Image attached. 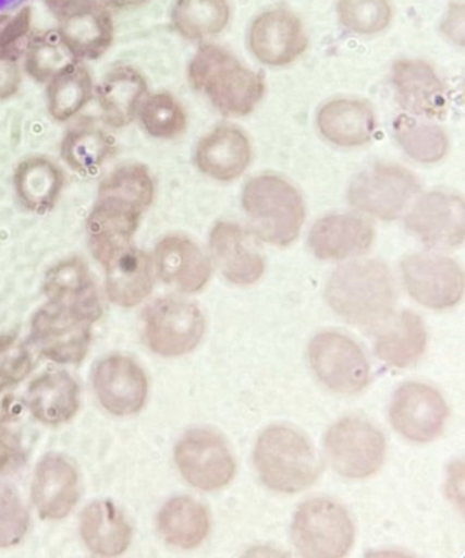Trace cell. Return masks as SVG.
I'll list each match as a JSON object with an SVG mask.
<instances>
[{"instance_id": "obj_1", "label": "cell", "mask_w": 465, "mask_h": 558, "mask_svg": "<svg viewBox=\"0 0 465 558\" xmlns=\"http://www.w3.org/2000/svg\"><path fill=\"white\" fill-rule=\"evenodd\" d=\"M333 312L358 327L388 322L394 307V287L388 268L376 259L354 262L334 270L326 290Z\"/></svg>"}, {"instance_id": "obj_2", "label": "cell", "mask_w": 465, "mask_h": 558, "mask_svg": "<svg viewBox=\"0 0 465 558\" xmlns=\"http://www.w3.org/2000/svg\"><path fill=\"white\" fill-rule=\"evenodd\" d=\"M192 85L207 95L224 116L245 117L261 101L265 80L252 72L224 48L205 46L188 70Z\"/></svg>"}, {"instance_id": "obj_3", "label": "cell", "mask_w": 465, "mask_h": 558, "mask_svg": "<svg viewBox=\"0 0 465 558\" xmlns=\"http://www.w3.org/2000/svg\"><path fill=\"white\" fill-rule=\"evenodd\" d=\"M254 463L264 484L285 495L315 485L322 470L315 447L290 426L268 427L259 436Z\"/></svg>"}, {"instance_id": "obj_4", "label": "cell", "mask_w": 465, "mask_h": 558, "mask_svg": "<svg viewBox=\"0 0 465 558\" xmlns=\"http://www.w3.org/2000/svg\"><path fill=\"white\" fill-rule=\"evenodd\" d=\"M243 208L254 234L274 246H289L299 235L305 221V204L299 192L285 179L259 175L246 183Z\"/></svg>"}, {"instance_id": "obj_5", "label": "cell", "mask_w": 465, "mask_h": 558, "mask_svg": "<svg viewBox=\"0 0 465 558\" xmlns=\"http://www.w3.org/2000/svg\"><path fill=\"white\" fill-rule=\"evenodd\" d=\"M292 538L305 557L339 558L354 545L353 520L339 502L313 498L297 509L292 523Z\"/></svg>"}, {"instance_id": "obj_6", "label": "cell", "mask_w": 465, "mask_h": 558, "mask_svg": "<svg viewBox=\"0 0 465 558\" xmlns=\"http://www.w3.org/2000/svg\"><path fill=\"white\" fill-rule=\"evenodd\" d=\"M326 451L340 475L365 480L375 475L386 460V437L369 421L350 416L328 430Z\"/></svg>"}, {"instance_id": "obj_7", "label": "cell", "mask_w": 465, "mask_h": 558, "mask_svg": "<svg viewBox=\"0 0 465 558\" xmlns=\"http://www.w3.org/2000/svg\"><path fill=\"white\" fill-rule=\"evenodd\" d=\"M308 360L318 380L333 392L356 395L369 386V362L364 350L348 336L317 335L308 347Z\"/></svg>"}, {"instance_id": "obj_8", "label": "cell", "mask_w": 465, "mask_h": 558, "mask_svg": "<svg viewBox=\"0 0 465 558\" xmlns=\"http://www.w3.org/2000/svg\"><path fill=\"white\" fill-rule=\"evenodd\" d=\"M204 332V314L192 302L163 298L146 308L145 339L156 354H188L199 344Z\"/></svg>"}, {"instance_id": "obj_9", "label": "cell", "mask_w": 465, "mask_h": 558, "mask_svg": "<svg viewBox=\"0 0 465 558\" xmlns=\"http://www.w3.org/2000/svg\"><path fill=\"white\" fill-rule=\"evenodd\" d=\"M175 460L183 478L199 490L223 489L236 473L223 437L208 429L188 432L176 446Z\"/></svg>"}, {"instance_id": "obj_10", "label": "cell", "mask_w": 465, "mask_h": 558, "mask_svg": "<svg viewBox=\"0 0 465 558\" xmlns=\"http://www.w3.org/2000/svg\"><path fill=\"white\" fill-rule=\"evenodd\" d=\"M418 191L419 183L407 168L380 165L355 179L348 198L360 213L381 220H394Z\"/></svg>"}, {"instance_id": "obj_11", "label": "cell", "mask_w": 465, "mask_h": 558, "mask_svg": "<svg viewBox=\"0 0 465 558\" xmlns=\"http://www.w3.org/2000/svg\"><path fill=\"white\" fill-rule=\"evenodd\" d=\"M402 275L408 294L421 306L443 311L462 301L463 270L451 258L414 254L403 259Z\"/></svg>"}, {"instance_id": "obj_12", "label": "cell", "mask_w": 465, "mask_h": 558, "mask_svg": "<svg viewBox=\"0 0 465 558\" xmlns=\"http://www.w3.org/2000/svg\"><path fill=\"white\" fill-rule=\"evenodd\" d=\"M389 414L394 429L407 440L430 442L445 429L449 410L437 389L407 383L394 393Z\"/></svg>"}, {"instance_id": "obj_13", "label": "cell", "mask_w": 465, "mask_h": 558, "mask_svg": "<svg viewBox=\"0 0 465 558\" xmlns=\"http://www.w3.org/2000/svg\"><path fill=\"white\" fill-rule=\"evenodd\" d=\"M91 324L78 313L50 302L37 312L32 323V338L48 360L78 363L88 352Z\"/></svg>"}, {"instance_id": "obj_14", "label": "cell", "mask_w": 465, "mask_h": 558, "mask_svg": "<svg viewBox=\"0 0 465 558\" xmlns=\"http://www.w3.org/2000/svg\"><path fill=\"white\" fill-rule=\"evenodd\" d=\"M405 225L426 245L441 248L460 246L465 238L463 198L452 193H427L414 204Z\"/></svg>"}, {"instance_id": "obj_15", "label": "cell", "mask_w": 465, "mask_h": 558, "mask_svg": "<svg viewBox=\"0 0 465 558\" xmlns=\"http://www.w3.org/2000/svg\"><path fill=\"white\" fill-rule=\"evenodd\" d=\"M59 35L77 59H96L110 48L113 24L100 0H75L56 13Z\"/></svg>"}, {"instance_id": "obj_16", "label": "cell", "mask_w": 465, "mask_h": 558, "mask_svg": "<svg viewBox=\"0 0 465 558\" xmlns=\"http://www.w3.org/2000/svg\"><path fill=\"white\" fill-rule=\"evenodd\" d=\"M250 48L269 66H285L306 51L307 37L301 20L285 9L270 10L254 21Z\"/></svg>"}, {"instance_id": "obj_17", "label": "cell", "mask_w": 465, "mask_h": 558, "mask_svg": "<svg viewBox=\"0 0 465 558\" xmlns=\"http://www.w3.org/2000/svg\"><path fill=\"white\" fill-rule=\"evenodd\" d=\"M95 391L102 408L115 415H132L144 408L148 380L137 363L126 356H110L97 365Z\"/></svg>"}, {"instance_id": "obj_18", "label": "cell", "mask_w": 465, "mask_h": 558, "mask_svg": "<svg viewBox=\"0 0 465 558\" xmlns=\"http://www.w3.org/2000/svg\"><path fill=\"white\" fill-rule=\"evenodd\" d=\"M210 253L227 280L237 286H250L262 278L265 262L257 243L242 227L221 221L210 234Z\"/></svg>"}, {"instance_id": "obj_19", "label": "cell", "mask_w": 465, "mask_h": 558, "mask_svg": "<svg viewBox=\"0 0 465 558\" xmlns=\"http://www.w3.org/2000/svg\"><path fill=\"white\" fill-rule=\"evenodd\" d=\"M156 270L166 284L182 292H198L208 284L212 268L207 256L186 236L170 235L155 252Z\"/></svg>"}, {"instance_id": "obj_20", "label": "cell", "mask_w": 465, "mask_h": 558, "mask_svg": "<svg viewBox=\"0 0 465 558\" xmlns=\"http://www.w3.org/2000/svg\"><path fill=\"white\" fill-rule=\"evenodd\" d=\"M102 264L106 265L107 294L117 305H138L154 290V263L139 248L132 245L119 248Z\"/></svg>"}, {"instance_id": "obj_21", "label": "cell", "mask_w": 465, "mask_h": 558, "mask_svg": "<svg viewBox=\"0 0 465 558\" xmlns=\"http://www.w3.org/2000/svg\"><path fill=\"white\" fill-rule=\"evenodd\" d=\"M375 241V227L356 215H331L313 227L308 245L321 259H344L364 254Z\"/></svg>"}, {"instance_id": "obj_22", "label": "cell", "mask_w": 465, "mask_h": 558, "mask_svg": "<svg viewBox=\"0 0 465 558\" xmlns=\"http://www.w3.org/2000/svg\"><path fill=\"white\" fill-rule=\"evenodd\" d=\"M400 105L415 116L441 117L446 111L445 85L435 70L421 61H399L392 74Z\"/></svg>"}, {"instance_id": "obj_23", "label": "cell", "mask_w": 465, "mask_h": 558, "mask_svg": "<svg viewBox=\"0 0 465 558\" xmlns=\"http://www.w3.org/2000/svg\"><path fill=\"white\" fill-rule=\"evenodd\" d=\"M46 295L51 303L70 308L95 323L101 316V303L88 267L78 257L64 259L46 276Z\"/></svg>"}, {"instance_id": "obj_24", "label": "cell", "mask_w": 465, "mask_h": 558, "mask_svg": "<svg viewBox=\"0 0 465 558\" xmlns=\"http://www.w3.org/2000/svg\"><path fill=\"white\" fill-rule=\"evenodd\" d=\"M252 160V145L242 130L221 126L201 140L196 161L205 175L230 182L246 171Z\"/></svg>"}, {"instance_id": "obj_25", "label": "cell", "mask_w": 465, "mask_h": 558, "mask_svg": "<svg viewBox=\"0 0 465 558\" xmlns=\"http://www.w3.org/2000/svg\"><path fill=\"white\" fill-rule=\"evenodd\" d=\"M32 497L42 518L66 517L78 500V476L73 464L59 454H48L37 465Z\"/></svg>"}, {"instance_id": "obj_26", "label": "cell", "mask_w": 465, "mask_h": 558, "mask_svg": "<svg viewBox=\"0 0 465 558\" xmlns=\"http://www.w3.org/2000/svg\"><path fill=\"white\" fill-rule=\"evenodd\" d=\"M318 128L323 137L340 146L369 143L376 130V116L365 101L339 99L328 102L318 113Z\"/></svg>"}, {"instance_id": "obj_27", "label": "cell", "mask_w": 465, "mask_h": 558, "mask_svg": "<svg viewBox=\"0 0 465 558\" xmlns=\"http://www.w3.org/2000/svg\"><path fill=\"white\" fill-rule=\"evenodd\" d=\"M26 402L42 424H64L79 408L77 383L64 372L47 373L30 384Z\"/></svg>"}, {"instance_id": "obj_28", "label": "cell", "mask_w": 465, "mask_h": 558, "mask_svg": "<svg viewBox=\"0 0 465 558\" xmlns=\"http://www.w3.org/2000/svg\"><path fill=\"white\" fill-rule=\"evenodd\" d=\"M146 90V81L137 70L113 69L97 89V99L106 121L115 128L127 126L137 116Z\"/></svg>"}, {"instance_id": "obj_29", "label": "cell", "mask_w": 465, "mask_h": 558, "mask_svg": "<svg viewBox=\"0 0 465 558\" xmlns=\"http://www.w3.org/2000/svg\"><path fill=\"white\" fill-rule=\"evenodd\" d=\"M81 535L97 555L118 556L132 542V527L113 504L94 502L81 517Z\"/></svg>"}, {"instance_id": "obj_30", "label": "cell", "mask_w": 465, "mask_h": 558, "mask_svg": "<svg viewBox=\"0 0 465 558\" xmlns=\"http://www.w3.org/2000/svg\"><path fill=\"white\" fill-rule=\"evenodd\" d=\"M155 198V183L144 166L127 165L117 168L101 183L97 203L143 216Z\"/></svg>"}, {"instance_id": "obj_31", "label": "cell", "mask_w": 465, "mask_h": 558, "mask_svg": "<svg viewBox=\"0 0 465 558\" xmlns=\"http://www.w3.org/2000/svg\"><path fill=\"white\" fill-rule=\"evenodd\" d=\"M158 524L167 544L194 549L207 538L210 519L201 502L191 497H176L161 509Z\"/></svg>"}, {"instance_id": "obj_32", "label": "cell", "mask_w": 465, "mask_h": 558, "mask_svg": "<svg viewBox=\"0 0 465 558\" xmlns=\"http://www.w3.org/2000/svg\"><path fill=\"white\" fill-rule=\"evenodd\" d=\"M63 173L47 157L24 160L15 171L14 184L21 202L34 213H47L58 202L63 187Z\"/></svg>"}, {"instance_id": "obj_33", "label": "cell", "mask_w": 465, "mask_h": 558, "mask_svg": "<svg viewBox=\"0 0 465 558\" xmlns=\"http://www.w3.org/2000/svg\"><path fill=\"white\" fill-rule=\"evenodd\" d=\"M427 332L418 314L403 312L378 336V357L394 367L414 365L424 355Z\"/></svg>"}, {"instance_id": "obj_34", "label": "cell", "mask_w": 465, "mask_h": 558, "mask_svg": "<svg viewBox=\"0 0 465 558\" xmlns=\"http://www.w3.org/2000/svg\"><path fill=\"white\" fill-rule=\"evenodd\" d=\"M139 216L97 203L88 219L91 253L105 262L113 252L130 245L138 229Z\"/></svg>"}, {"instance_id": "obj_35", "label": "cell", "mask_w": 465, "mask_h": 558, "mask_svg": "<svg viewBox=\"0 0 465 558\" xmlns=\"http://www.w3.org/2000/svg\"><path fill=\"white\" fill-rule=\"evenodd\" d=\"M230 14L227 0H176L171 19L183 37L201 40L221 34Z\"/></svg>"}, {"instance_id": "obj_36", "label": "cell", "mask_w": 465, "mask_h": 558, "mask_svg": "<svg viewBox=\"0 0 465 558\" xmlns=\"http://www.w3.org/2000/svg\"><path fill=\"white\" fill-rule=\"evenodd\" d=\"M94 94V83L83 64L75 62L48 83V110L59 122L69 121L84 110Z\"/></svg>"}, {"instance_id": "obj_37", "label": "cell", "mask_w": 465, "mask_h": 558, "mask_svg": "<svg viewBox=\"0 0 465 558\" xmlns=\"http://www.w3.org/2000/svg\"><path fill=\"white\" fill-rule=\"evenodd\" d=\"M75 62L77 58L58 31L40 32L26 45V72L39 83H50L53 77Z\"/></svg>"}, {"instance_id": "obj_38", "label": "cell", "mask_w": 465, "mask_h": 558, "mask_svg": "<svg viewBox=\"0 0 465 558\" xmlns=\"http://www.w3.org/2000/svg\"><path fill=\"white\" fill-rule=\"evenodd\" d=\"M112 151L110 135L94 128L75 129L62 143L63 160L72 170L81 173L99 170Z\"/></svg>"}, {"instance_id": "obj_39", "label": "cell", "mask_w": 465, "mask_h": 558, "mask_svg": "<svg viewBox=\"0 0 465 558\" xmlns=\"http://www.w3.org/2000/svg\"><path fill=\"white\" fill-rule=\"evenodd\" d=\"M394 134L405 154L419 162L440 161L449 148L448 135L441 128L415 122L407 116L394 123Z\"/></svg>"}, {"instance_id": "obj_40", "label": "cell", "mask_w": 465, "mask_h": 558, "mask_svg": "<svg viewBox=\"0 0 465 558\" xmlns=\"http://www.w3.org/2000/svg\"><path fill=\"white\" fill-rule=\"evenodd\" d=\"M138 113L140 122L151 137L175 138L185 132L187 126L186 112L181 102L164 92L143 101Z\"/></svg>"}, {"instance_id": "obj_41", "label": "cell", "mask_w": 465, "mask_h": 558, "mask_svg": "<svg viewBox=\"0 0 465 558\" xmlns=\"http://www.w3.org/2000/svg\"><path fill=\"white\" fill-rule=\"evenodd\" d=\"M339 19L345 28L359 35H375L391 24L388 0H340Z\"/></svg>"}, {"instance_id": "obj_42", "label": "cell", "mask_w": 465, "mask_h": 558, "mask_svg": "<svg viewBox=\"0 0 465 558\" xmlns=\"http://www.w3.org/2000/svg\"><path fill=\"white\" fill-rule=\"evenodd\" d=\"M29 527V514L12 487L0 486V547L17 545Z\"/></svg>"}, {"instance_id": "obj_43", "label": "cell", "mask_w": 465, "mask_h": 558, "mask_svg": "<svg viewBox=\"0 0 465 558\" xmlns=\"http://www.w3.org/2000/svg\"><path fill=\"white\" fill-rule=\"evenodd\" d=\"M32 371V357L26 347L14 338L0 339V380L19 383Z\"/></svg>"}, {"instance_id": "obj_44", "label": "cell", "mask_w": 465, "mask_h": 558, "mask_svg": "<svg viewBox=\"0 0 465 558\" xmlns=\"http://www.w3.org/2000/svg\"><path fill=\"white\" fill-rule=\"evenodd\" d=\"M32 13L28 8L15 14L0 15V51L19 47V43L28 35Z\"/></svg>"}, {"instance_id": "obj_45", "label": "cell", "mask_w": 465, "mask_h": 558, "mask_svg": "<svg viewBox=\"0 0 465 558\" xmlns=\"http://www.w3.org/2000/svg\"><path fill=\"white\" fill-rule=\"evenodd\" d=\"M19 47L0 51V99H7L17 92L21 83Z\"/></svg>"}, {"instance_id": "obj_46", "label": "cell", "mask_w": 465, "mask_h": 558, "mask_svg": "<svg viewBox=\"0 0 465 558\" xmlns=\"http://www.w3.org/2000/svg\"><path fill=\"white\" fill-rule=\"evenodd\" d=\"M442 29L449 39L457 43L460 46L464 45V7L462 3H453L449 8Z\"/></svg>"}, {"instance_id": "obj_47", "label": "cell", "mask_w": 465, "mask_h": 558, "mask_svg": "<svg viewBox=\"0 0 465 558\" xmlns=\"http://www.w3.org/2000/svg\"><path fill=\"white\" fill-rule=\"evenodd\" d=\"M20 459V448L13 437L0 435V473L14 465Z\"/></svg>"}, {"instance_id": "obj_48", "label": "cell", "mask_w": 465, "mask_h": 558, "mask_svg": "<svg viewBox=\"0 0 465 558\" xmlns=\"http://www.w3.org/2000/svg\"><path fill=\"white\" fill-rule=\"evenodd\" d=\"M100 2L115 9H133L140 7L146 0H100Z\"/></svg>"}, {"instance_id": "obj_49", "label": "cell", "mask_w": 465, "mask_h": 558, "mask_svg": "<svg viewBox=\"0 0 465 558\" xmlns=\"http://www.w3.org/2000/svg\"><path fill=\"white\" fill-rule=\"evenodd\" d=\"M10 409H12V403H10L8 395L0 391V421L8 418L10 415Z\"/></svg>"}, {"instance_id": "obj_50", "label": "cell", "mask_w": 465, "mask_h": 558, "mask_svg": "<svg viewBox=\"0 0 465 558\" xmlns=\"http://www.w3.org/2000/svg\"><path fill=\"white\" fill-rule=\"evenodd\" d=\"M72 2H74V0H46L47 7L50 8L53 14Z\"/></svg>"}]
</instances>
